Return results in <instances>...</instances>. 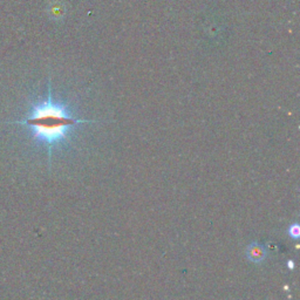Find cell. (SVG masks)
Instances as JSON below:
<instances>
[{
    "label": "cell",
    "instance_id": "cell-1",
    "mask_svg": "<svg viewBox=\"0 0 300 300\" xmlns=\"http://www.w3.org/2000/svg\"><path fill=\"white\" fill-rule=\"evenodd\" d=\"M96 120H85L75 117L63 103L53 99L48 87V95L45 100L32 106L22 120L13 121L12 124L25 126L39 143L48 148V162L50 163L53 148L68 139V135L79 124L95 123Z\"/></svg>",
    "mask_w": 300,
    "mask_h": 300
},
{
    "label": "cell",
    "instance_id": "cell-4",
    "mask_svg": "<svg viewBox=\"0 0 300 300\" xmlns=\"http://www.w3.org/2000/svg\"><path fill=\"white\" fill-rule=\"evenodd\" d=\"M288 265H289V269H290V270H292V269H293V266H295V264H293V262H292V261H289Z\"/></svg>",
    "mask_w": 300,
    "mask_h": 300
},
{
    "label": "cell",
    "instance_id": "cell-2",
    "mask_svg": "<svg viewBox=\"0 0 300 300\" xmlns=\"http://www.w3.org/2000/svg\"><path fill=\"white\" fill-rule=\"evenodd\" d=\"M247 257L254 263H261L266 258V251L263 245L252 243L247 249Z\"/></svg>",
    "mask_w": 300,
    "mask_h": 300
},
{
    "label": "cell",
    "instance_id": "cell-3",
    "mask_svg": "<svg viewBox=\"0 0 300 300\" xmlns=\"http://www.w3.org/2000/svg\"><path fill=\"white\" fill-rule=\"evenodd\" d=\"M289 236L293 239H298L300 236V228L298 224H292L291 227L289 228Z\"/></svg>",
    "mask_w": 300,
    "mask_h": 300
}]
</instances>
